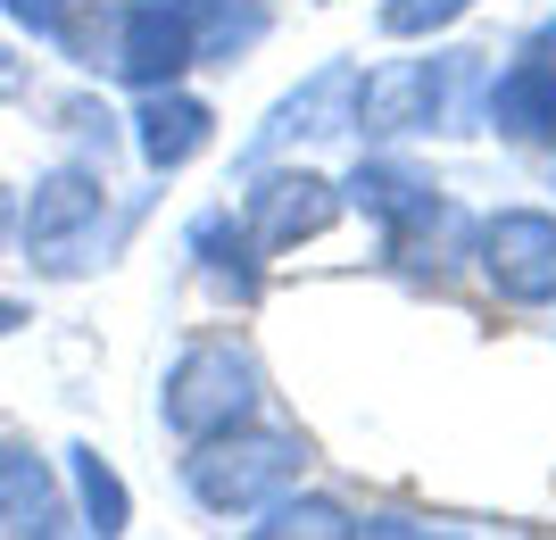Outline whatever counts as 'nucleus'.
I'll list each match as a JSON object with an SVG mask.
<instances>
[{
    "label": "nucleus",
    "instance_id": "a211bd4d",
    "mask_svg": "<svg viewBox=\"0 0 556 540\" xmlns=\"http://www.w3.org/2000/svg\"><path fill=\"white\" fill-rule=\"evenodd\" d=\"M532 59H548V67H556V25H540V42H532Z\"/></svg>",
    "mask_w": 556,
    "mask_h": 540
},
{
    "label": "nucleus",
    "instance_id": "2eb2a0df",
    "mask_svg": "<svg viewBox=\"0 0 556 540\" xmlns=\"http://www.w3.org/2000/svg\"><path fill=\"white\" fill-rule=\"evenodd\" d=\"M473 0H382V34L391 42H416V34H441V25H457Z\"/></svg>",
    "mask_w": 556,
    "mask_h": 540
},
{
    "label": "nucleus",
    "instance_id": "39448f33",
    "mask_svg": "<svg viewBox=\"0 0 556 540\" xmlns=\"http://www.w3.org/2000/svg\"><path fill=\"white\" fill-rule=\"evenodd\" d=\"M482 275L498 300L548 307L556 300V216L548 209H498L482 225Z\"/></svg>",
    "mask_w": 556,
    "mask_h": 540
},
{
    "label": "nucleus",
    "instance_id": "aec40b11",
    "mask_svg": "<svg viewBox=\"0 0 556 540\" xmlns=\"http://www.w3.org/2000/svg\"><path fill=\"white\" fill-rule=\"evenodd\" d=\"M0 234H9V191H0Z\"/></svg>",
    "mask_w": 556,
    "mask_h": 540
},
{
    "label": "nucleus",
    "instance_id": "ddd939ff",
    "mask_svg": "<svg viewBox=\"0 0 556 540\" xmlns=\"http://www.w3.org/2000/svg\"><path fill=\"white\" fill-rule=\"evenodd\" d=\"M257 516L266 524H257L250 540H349V516L332 507V499H291L282 491L275 507H257Z\"/></svg>",
    "mask_w": 556,
    "mask_h": 540
},
{
    "label": "nucleus",
    "instance_id": "9b49d317",
    "mask_svg": "<svg viewBox=\"0 0 556 540\" xmlns=\"http://www.w3.org/2000/svg\"><path fill=\"white\" fill-rule=\"evenodd\" d=\"M490 117L507 125V134L548 141V134H556V67H548V59L507 67V75H498V92H490Z\"/></svg>",
    "mask_w": 556,
    "mask_h": 540
},
{
    "label": "nucleus",
    "instance_id": "9d476101",
    "mask_svg": "<svg viewBox=\"0 0 556 540\" xmlns=\"http://www.w3.org/2000/svg\"><path fill=\"white\" fill-rule=\"evenodd\" d=\"M134 125H141V159L159 166V175H166V166H184V159H200V141H208V109H200L191 92H166V84L141 100Z\"/></svg>",
    "mask_w": 556,
    "mask_h": 540
},
{
    "label": "nucleus",
    "instance_id": "4468645a",
    "mask_svg": "<svg viewBox=\"0 0 556 540\" xmlns=\"http://www.w3.org/2000/svg\"><path fill=\"white\" fill-rule=\"evenodd\" d=\"M75 491H84V507H92V532H100V540L125 532V482L100 466L92 449H75Z\"/></svg>",
    "mask_w": 556,
    "mask_h": 540
},
{
    "label": "nucleus",
    "instance_id": "f8f14e48",
    "mask_svg": "<svg viewBox=\"0 0 556 540\" xmlns=\"http://www.w3.org/2000/svg\"><path fill=\"white\" fill-rule=\"evenodd\" d=\"M191 250H200V275H208L216 291H225V300H241V307L257 300V266H250V241L232 234L225 216H200V225H191Z\"/></svg>",
    "mask_w": 556,
    "mask_h": 540
},
{
    "label": "nucleus",
    "instance_id": "6ab92c4d",
    "mask_svg": "<svg viewBox=\"0 0 556 540\" xmlns=\"http://www.w3.org/2000/svg\"><path fill=\"white\" fill-rule=\"evenodd\" d=\"M17 325H25V307H17V300H0V332H17Z\"/></svg>",
    "mask_w": 556,
    "mask_h": 540
},
{
    "label": "nucleus",
    "instance_id": "1a4fd4ad",
    "mask_svg": "<svg viewBox=\"0 0 556 540\" xmlns=\"http://www.w3.org/2000/svg\"><path fill=\"white\" fill-rule=\"evenodd\" d=\"M59 482L34 449H0V532L9 540H59Z\"/></svg>",
    "mask_w": 556,
    "mask_h": 540
},
{
    "label": "nucleus",
    "instance_id": "f257e3e1",
    "mask_svg": "<svg viewBox=\"0 0 556 540\" xmlns=\"http://www.w3.org/2000/svg\"><path fill=\"white\" fill-rule=\"evenodd\" d=\"M191 474V499L216 507V516H257V507H275L291 482H300V441H282V432H208V441H191L184 457Z\"/></svg>",
    "mask_w": 556,
    "mask_h": 540
},
{
    "label": "nucleus",
    "instance_id": "dca6fc26",
    "mask_svg": "<svg viewBox=\"0 0 556 540\" xmlns=\"http://www.w3.org/2000/svg\"><path fill=\"white\" fill-rule=\"evenodd\" d=\"M349 540H432V532L407 516H374V524H349Z\"/></svg>",
    "mask_w": 556,
    "mask_h": 540
},
{
    "label": "nucleus",
    "instance_id": "0eeeda50",
    "mask_svg": "<svg viewBox=\"0 0 556 540\" xmlns=\"http://www.w3.org/2000/svg\"><path fill=\"white\" fill-rule=\"evenodd\" d=\"M349 109H357V67H349V59H332V67H316L291 100H275V109H266V125H257V141L241 150V159H275V150H291V141L349 134Z\"/></svg>",
    "mask_w": 556,
    "mask_h": 540
},
{
    "label": "nucleus",
    "instance_id": "20e7f679",
    "mask_svg": "<svg viewBox=\"0 0 556 540\" xmlns=\"http://www.w3.org/2000/svg\"><path fill=\"white\" fill-rule=\"evenodd\" d=\"M208 50V0H116L109 67L141 92H159Z\"/></svg>",
    "mask_w": 556,
    "mask_h": 540
},
{
    "label": "nucleus",
    "instance_id": "6e6552de",
    "mask_svg": "<svg viewBox=\"0 0 556 540\" xmlns=\"http://www.w3.org/2000/svg\"><path fill=\"white\" fill-rule=\"evenodd\" d=\"M341 216L325 175H307V166H275V175H257L250 184V241L257 250H291V241H316Z\"/></svg>",
    "mask_w": 556,
    "mask_h": 540
},
{
    "label": "nucleus",
    "instance_id": "423d86ee",
    "mask_svg": "<svg viewBox=\"0 0 556 540\" xmlns=\"http://www.w3.org/2000/svg\"><path fill=\"white\" fill-rule=\"evenodd\" d=\"M441 100H448V59H391V67L357 75L349 125L357 134H416L441 117Z\"/></svg>",
    "mask_w": 556,
    "mask_h": 540
},
{
    "label": "nucleus",
    "instance_id": "7ed1b4c3",
    "mask_svg": "<svg viewBox=\"0 0 556 540\" xmlns=\"http://www.w3.org/2000/svg\"><path fill=\"white\" fill-rule=\"evenodd\" d=\"M166 424L184 441H208V432H232V424L257 407V366L232 341H191L175 366H166V391H159Z\"/></svg>",
    "mask_w": 556,
    "mask_h": 540
},
{
    "label": "nucleus",
    "instance_id": "f3484780",
    "mask_svg": "<svg viewBox=\"0 0 556 540\" xmlns=\"http://www.w3.org/2000/svg\"><path fill=\"white\" fill-rule=\"evenodd\" d=\"M17 92H25V67L9 59V50H0V100H17Z\"/></svg>",
    "mask_w": 556,
    "mask_h": 540
},
{
    "label": "nucleus",
    "instance_id": "f03ea898",
    "mask_svg": "<svg viewBox=\"0 0 556 540\" xmlns=\"http://www.w3.org/2000/svg\"><path fill=\"white\" fill-rule=\"evenodd\" d=\"M25 250H34L42 275H92L109 259V200H100V184L84 166L42 175L34 209H25Z\"/></svg>",
    "mask_w": 556,
    "mask_h": 540
}]
</instances>
